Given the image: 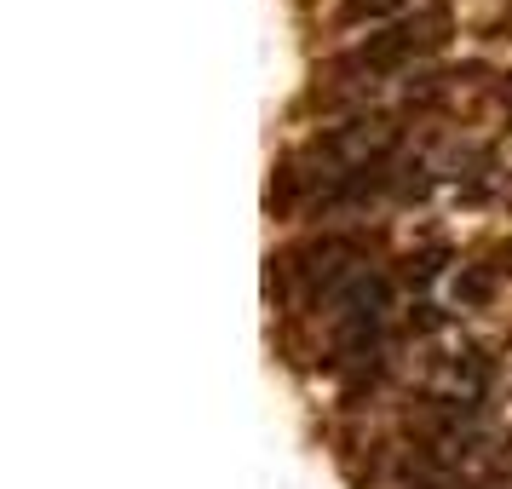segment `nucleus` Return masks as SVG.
Returning <instances> with one entry per match:
<instances>
[{
	"label": "nucleus",
	"instance_id": "f257e3e1",
	"mask_svg": "<svg viewBox=\"0 0 512 489\" xmlns=\"http://www.w3.org/2000/svg\"><path fill=\"white\" fill-rule=\"evenodd\" d=\"M443 12H426V18H415V24H392L380 29V35H369L363 47H351L340 64H334V75H346V81H380V75L403 70V64H415V58H426V52L443 47Z\"/></svg>",
	"mask_w": 512,
	"mask_h": 489
},
{
	"label": "nucleus",
	"instance_id": "f03ea898",
	"mask_svg": "<svg viewBox=\"0 0 512 489\" xmlns=\"http://www.w3.org/2000/svg\"><path fill=\"white\" fill-rule=\"evenodd\" d=\"M380 328H386V282L357 277L346 294L334 300V346H340V369H363L380 357Z\"/></svg>",
	"mask_w": 512,
	"mask_h": 489
},
{
	"label": "nucleus",
	"instance_id": "7ed1b4c3",
	"mask_svg": "<svg viewBox=\"0 0 512 489\" xmlns=\"http://www.w3.org/2000/svg\"><path fill=\"white\" fill-rule=\"evenodd\" d=\"M409 0H340V24H380V18H392V12H403Z\"/></svg>",
	"mask_w": 512,
	"mask_h": 489
}]
</instances>
